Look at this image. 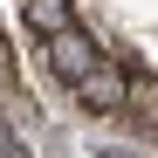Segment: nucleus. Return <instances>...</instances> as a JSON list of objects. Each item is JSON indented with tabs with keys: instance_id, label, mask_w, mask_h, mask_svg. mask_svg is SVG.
<instances>
[{
	"instance_id": "obj_3",
	"label": "nucleus",
	"mask_w": 158,
	"mask_h": 158,
	"mask_svg": "<svg viewBox=\"0 0 158 158\" xmlns=\"http://www.w3.org/2000/svg\"><path fill=\"white\" fill-rule=\"evenodd\" d=\"M28 28H35V35H48V41L69 35V0H28Z\"/></svg>"
},
{
	"instance_id": "obj_1",
	"label": "nucleus",
	"mask_w": 158,
	"mask_h": 158,
	"mask_svg": "<svg viewBox=\"0 0 158 158\" xmlns=\"http://www.w3.org/2000/svg\"><path fill=\"white\" fill-rule=\"evenodd\" d=\"M48 69H55L69 89H83L89 76L103 69V55H96V41H89V35H76V28H69V35H55V41H48Z\"/></svg>"
},
{
	"instance_id": "obj_2",
	"label": "nucleus",
	"mask_w": 158,
	"mask_h": 158,
	"mask_svg": "<svg viewBox=\"0 0 158 158\" xmlns=\"http://www.w3.org/2000/svg\"><path fill=\"white\" fill-rule=\"evenodd\" d=\"M131 89H138V83L124 76V62H110V55H103V69H96L76 96H83L89 110H103V117H124V110H131Z\"/></svg>"
},
{
	"instance_id": "obj_4",
	"label": "nucleus",
	"mask_w": 158,
	"mask_h": 158,
	"mask_svg": "<svg viewBox=\"0 0 158 158\" xmlns=\"http://www.w3.org/2000/svg\"><path fill=\"white\" fill-rule=\"evenodd\" d=\"M0 158H28V151H21V144L7 138V131H0Z\"/></svg>"
}]
</instances>
